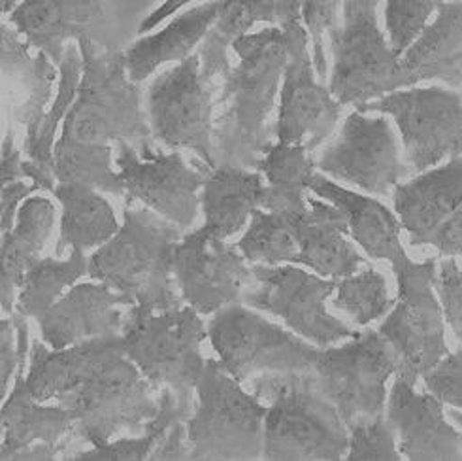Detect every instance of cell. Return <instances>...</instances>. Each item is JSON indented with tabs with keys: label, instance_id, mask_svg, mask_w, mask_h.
Here are the masks:
<instances>
[{
	"label": "cell",
	"instance_id": "obj_1",
	"mask_svg": "<svg viewBox=\"0 0 462 461\" xmlns=\"http://www.w3.org/2000/svg\"><path fill=\"white\" fill-rule=\"evenodd\" d=\"M238 57L217 95L214 118V166L257 171L272 148L270 116L276 108L287 65L283 31L274 25L235 42Z\"/></svg>",
	"mask_w": 462,
	"mask_h": 461
},
{
	"label": "cell",
	"instance_id": "obj_2",
	"mask_svg": "<svg viewBox=\"0 0 462 461\" xmlns=\"http://www.w3.org/2000/svg\"><path fill=\"white\" fill-rule=\"evenodd\" d=\"M183 237L181 227L127 197L123 227L89 258V277L127 296L140 308H178L183 299L172 259Z\"/></svg>",
	"mask_w": 462,
	"mask_h": 461
},
{
	"label": "cell",
	"instance_id": "obj_3",
	"mask_svg": "<svg viewBox=\"0 0 462 461\" xmlns=\"http://www.w3.org/2000/svg\"><path fill=\"white\" fill-rule=\"evenodd\" d=\"M249 386L268 407L264 459H346L351 431L315 371L266 372L254 376Z\"/></svg>",
	"mask_w": 462,
	"mask_h": 461
},
{
	"label": "cell",
	"instance_id": "obj_4",
	"mask_svg": "<svg viewBox=\"0 0 462 461\" xmlns=\"http://www.w3.org/2000/svg\"><path fill=\"white\" fill-rule=\"evenodd\" d=\"M78 46L83 72L78 97L62 121V133L83 142H131L136 150L153 146L140 83L127 72L125 50L100 48L88 36L79 38Z\"/></svg>",
	"mask_w": 462,
	"mask_h": 461
},
{
	"label": "cell",
	"instance_id": "obj_5",
	"mask_svg": "<svg viewBox=\"0 0 462 461\" xmlns=\"http://www.w3.org/2000/svg\"><path fill=\"white\" fill-rule=\"evenodd\" d=\"M382 0H346L340 25L328 33L332 71L328 89L344 107L359 108L410 88L401 55L380 27Z\"/></svg>",
	"mask_w": 462,
	"mask_h": 461
},
{
	"label": "cell",
	"instance_id": "obj_6",
	"mask_svg": "<svg viewBox=\"0 0 462 461\" xmlns=\"http://www.w3.org/2000/svg\"><path fill=\"white\" fill-rule=\"evenodd\" d=\"M121 337L127 358L159 390L172 388L181 403L197 407V384L206 367L202 343L208 337L200 312L189 305L164 312L134 305Z\"/></svg>",
	"mask_w": 462,
	"mask_h": 461
},
{
	"label": "cell",
	"instance_id": "obj_7",
	"mask_svg": "<svg viewBox=\"0 0 462 461\" xmlns=\"http://www.w3.org/2000/svg\"><path fill=\"white\" fill-rule=\"evenodd\" d=\"M159 388L125 353L112 352L81 386L59 397L74 414V431L91 447L106 445L125 433L138 435L159 412Z\"/></svg>",
	"mask_w": 462,
	"mask_h": 461
},
{
	"label": "cell",
	"instance_id": "obj_8",
	"mask_svg": "<svg viewBox=\"0 0 462 461\" xmlns=\"http://www.w3.org/2000/svg\"><path fill=\"white\" fill-rule=\"evenodd\" d=\"M268 407L242 390L221 362L206 360L197 407L187 424L189 459H259Z\"/></svg>",
	"mask_w": 462,
	"mask_h": 461
},
{
	"label": "cell",
	"instance_id": "obj_9",
	"mask_svg": "<svg viewBox=\"0 0 462 461\" xmlns=\"http://www.w3.org/2000/svg\"><path fill=\"white\" fill-rule=\"evenodd\" d=\"M391 265L398 296L377 331L396 353V376L415 386L451 352L446 341L444 308L436 293L438 261L429 258L417 263L404 254Z\"/></svg>",
	"mask_w": 462,
	"mask_h": 461
},
{
	"label": "cell",
	"instance_id": "obj_10",
	"mask_svg": "<svg viewBox=\"0 0 462 461\" xmlns=\"http://www.w3.org/2000/svg\"><path fill=\"white\" fill-rule=\"evenodd\" d=\"M278 27L285 36L287 65L280 89L276 136L278 142L304 146L313 154L332 136L344 104L330 93L315 71L300 0H278Z\"/></svg>",
	"mask_w": 462,
	"mask_h": 461
},
{
	"label": "cell",
	"instance_id": "obj_11",
	"mask_svg": "<svg viewBox=\"0 0 462 461\" xmlns=\"http://www.w3.org/2000/svg\"><path fill=\"white\" fill-rule=\"evenodd\" d=\"M221 88L202 72L199 52L157 74L145 97L153 138L168 148L193 152L214 169V118Z\"/></svg>",
	"mask_w": 462,
	"mask_h": 461
},
{
	"label": "cell",
	"instance_id": "obj_12",
	"mask_svg": "<svg viewBox=\"0 0 462 461\" xmlns=\"http://www.w3.org/2000/svg\"><path fill=\"white\" fill-rule=\"evenodd\" d=\"M313 371L349 429L387 416V382L398 372V362L380 331L359 333L344 346L321 348Z\"/></svg>",
	"mask_w": 462,
	"mask_h": 461
},
{
	"label": "cell",
	"instance_id": "obj_13",
	"mask_svg": "<svg viewBox=\"0 0 462 461\" xmlns=\"http://www.w3.org/2000/svg\"><path fill=\"white\" fill-rule=\"evenodd\" d=\"M208 339L238 382H249L266 372L313 371L321 350L240 303L214 314L208 324Z\"/></svg>",
	"mask_w": 462,
	"mask_h": 461
},
{
	"label": "cell",
	"instance_id": "obj_14",
	"mask_svg": "<svg viewBox=\"0 0 462 461\" xmlns=\"http://www.w3.org/2000/svg\"><path fill=\"white\" fill-rule=\"evenodd\" d=\"M356 110L389 116L415 174L462 155V91L448 86L396 89Z\"/></svg>",
	"mask_w": 462,
	"mask_h": 461
},
{
	"label": "cell",
	"instance_id": "obj_15",
	"mask_svg": "<svg viewBox=\"0 0 462 461\" xmlns=\"http://www.w3.org/2000/svg\"><path fill=\"white\" fill-rule=\"evenodd\" d=\"M401 142L389 116L355 108L338 136L315 157V166L323 174L361 187L366 193L387 197L398 183L415 174Z\"/></svg>",
	"mask_w": 462,
	"mask_h": 461
},
{
	"label": "cell",
	"instance_id": "obj_16",
	"mask_svg": "<svg viewBox=\"0 0 462 461\" xmlns=\"http://www.w3.org/2000/svg\"><path fill=\"white\" fill-rule=\"evenodd\" d=\"M334 291L336 280H323L292 265H254V282L242 303L274 314L306 341L327 348L359 334L328 314L325 301Z\"/></svg>",
	"mask_w": 462,
	"mask_h": 461
},
{
	"label": "cell",
	"instance_id": "obj_17",
	"mask_svg": "<svg viewBox=\"0 0 462 461\" xmlns=\"http://www.w3.org/2000/svg\"><path fill=\"white\" fill-rule=\"evenodd\" d=\"M117 173L127 197L140 201L183 230L199 218V192L212 166L183 159L180 152L164 154L155 146L136 150L131 142H117Z\"/></svg>",
	"mask_w": 462,
	"mask_h": 461
},
{
	"label": "cell",
	"instance_id": "obj_18",
	"mask_svg": "<svg viewBox=\"0 0 462 461\" xmlns=\"http://www.w3.org/2000/svg\"><path fill=\"white\" fill-rule=\"evenodd\" d=\"M174 278L181 299L200 314L244 301L254 282V265L223 237L200 227L187 233L174 248Z\"/></svg>",
	"mask_w": 462,
	"mask_h": 461
},
{
	"label": "cell",
	"instance_id": "obj_19",
	"mask_svg": "<svg viewBox=\"0 0 462 461\" xmlns=\"http://www.w3.org/2000/svg\"><path fill=\"white\" fill-rule=\"evenodd\" d=\"M8 24L32 50L44 52L59 67L67 46L83 36L100 48H119L104 0H21Z\"/></svg>",
	"mask_w": 462,
	"mask_h": 461
},
{
	"label": "cell",
	"instance_id": "obj_20",
	"mask_svg": "<svg viewBox=\"0 0 462 461\" xmlns=\"http://www.w3.org/2000/svg\"><path fill=\"white\" fill-rule=\"evenodd\" d=\"M134 303L106 284L72 286L36 318L42 341L60 350L100 337L121 334Z\"/></svg>",
	"mask_w": 462,
	"mask_h": 461
},
{
	"label": "cell",
	"instance_id": "obj_21",
	"mask_svg": "<svg viewBox=\"0 0 462 461\" xmlns=\"http://www.w3.org/2000/svg\"><path fill=\"white\" fill-rule=\"evenodd\" d=\"M387 418L404 459L462 461V431L448 422L444 403L430 391H417L396 376L387 400Z\"/></svg>",
	"mask_w": 462,
	"mask_h": 461
},
{
	"label": "cell",
	"instance_id": "obj_22",
	"mask_svg": "<svg viewBox=\"0 0 462 461\" xmlns=\"http://www.w3.org/2000/svg\"><path fill=\"white\" fill-rule=\"evenodd\" d=\"M3 40V110L10 123L25 129L29 140L36 135L42 119L55 99L57 65L44 53L27 44L10 24L0 25Z\"/></svg>",
	"mask_w": 462,
	"mask_h": 461
},
{
	"label": "cell",
	"instance_id": "obj_23",
	"mask_svg": "<svg viewBox=\"0 0 462 461\" xmlns=\"http://www.w3.org/2000/svg\"><path fill=\"white\" fill-rule=\"evenodd\" d=\"M394 212L411 246H429L430 237L462 208V155L398 183Z\"/></svg>",
	"mask_w": 462,
	"mask_h": 461
},
{
	"label": "cell",
	"instance_id": "obj_24",
	"mask_svg": "<svg viewBox=\"0 0 462 461\" xmlns=\"http://www.w3.org/2000/svg\"><path fill=\"white\" fill-rule=\"evenodd\" d=\"M308 206L302 214H289L300 248V265L332 280L351 277L368 265L347 240L349 220L338 206L310 195Z\"/></svg>",
	"mask_w": 462,
	"mask_h": 461
},
{
	"label": "cell",
	"instance_id": "obj_25",
	"mask_svg": "<svg viewBox=\"0 0 462 461\" xmlns=\"http://www.w3.org/2000/svg\"><path fill=\"white\" fill-rule=\"evenodd\" d=\"M76 420L70 409L62 405H44L36 401L27 390L25 376H17L12 391L3 405V445L0 459L15 461V457L36 445H67L88 450L89 447L74 431Z\"/></svg>",
	"mask_w": 462,
	"mask_h": 461
},
{
	"label": "cell",
	"instance_id": "obj_26",
	"mask_svg": "<svg viewBox=\"0 0 462 461\" xmlns=\"http://www.w3.org/2000/svg\"><path fill=\"white\" fill-rule=\"evenodd\" d=\"M195 407L178 400L172 388L159 390V412L140 437H121L79 452L78 461H181L189 459L187 424Z\"/></svg>",
	"mask_w": 462,
	"mask_h": 461
},
{
	"label": "cell",
	"instance_id": "obj_27",
	"mask_svg": "<svg viewBox=\"0 0 462 461\" xmlns=\"http://www.w3.org/2000/svg\"><path fill=\"white\" fill-rule=\"evenodd\" d=\"M123 348L121 334L100 337L69 348L53 350L40 339H32L25 384L40 403L57 401L74 391L116 350Z\"/></svg>",
	"mask_w": 462,
	"mask_h": 461
},
{
	"label": "cell",
	"instance_id": "obj_28",
	"mask_svg": "<svg viewBox=\"0 0 462 461\" xmlns=\"http://www.w3.org/2000/svg\"><path fill=\"white\" fill-rule=\"evenodd\" d=\"M401 61L410 88L439 81L462 91V0H444Z\"/></svg>",
	"mask_w": 462,
	"mask_h": 461
},
{
	"label": "cell",
	"instance_id": "obj_29",
	"mask_svg": "<svg viewBox=\"0 0 462 461\" xmlns=\"http://www.w3.org/2000/svg\"><path fill=\"white\" fill-rule=\"evenodd\" d=\"M310 190L340 208L349 220L351 239L359 242L370 258L393 263L406 254L401 240V218L380 201L349 192L323 174L311 176Z\"/></svg>",
	"mask_w": 462,
	"mask_h": 461
},
{
	"label": "cell",
	"instance_id": "obj_30",
	"mask_svg": "<svg viewBox=\"0 0 462 461\" xmlns=\"http://www.w3.org/2000/svg\"><path fill=\"white\" fill-rule=\"evenodd\" d=\"M223 0H209L176 15L162 31L142 36L125 50L127 72L142 83L168 62H180L193 55L216 24Z\"/></svg>",
	"mask_w": 462,
	"mask_h": 461
},
{
	"label": "cell",
	"instance_id": "obj_31",
	"mask_svg": "<svg viewBox=\"0 0 462 461\" xmlns=\"http://www.w3.org/2000/svg\"><path fill=\"white\" fill-rule=\"evenodd\" d=\"M264 176L240 166H214L200 193L204 227L230 239L242 230L255 211L263 208Z\"/></svg>",
	"mask_w": 462,
	"mask_h": 461
},
{
	"label": "cell",
	"instance_id": "obj_32",
	"mask_svg": "<svg viewBox=\"0 0 462 461\" xmlns=\"http://www.w3.org/2000/svg\"><path fill=\"white\" fill-rule=\"evenodd\" d=\"M55 225V206L46 197H29L19 208L14 229L3 237V277L0 306L3 314L15 310L19 286L25 272L42 259Z\"/></svg>",
	"mask_w": 462,
	"mask_h": 461
},
{
	"label": "cell",
	"instance_id": "obj_33",
	"mask_svg": "<svg viewBox=\"0 0 462 461\" xmlns=\"http://www.w3.org/2000/svg\"><path fill=\"white\" fill-rule=\"evenodd\" d=\"M83 72V59L78 42H70L59 65V81L51 107L42 119L36 135L23 140V161L25 176L36 185V190L53 192L57 185L55 176V135L59 125L65 121L69 110L78 97L79 81Z\"/></svg>",
	"mask_w": 462,
	"mask_h": 461
},
{
	"label": "cell",
	"instance_id": "obj_34",
	"mask_svg": "<svg viewBox=\"0 0 462 461\" xmlns=\"http://www.w3.org/2000/svg\"><path fill=\"white\" fill-rule=\"evenodd\" d=\"M98 190L86 183L59 182L51 192L62 206V220L55 256L62 258L67 249H95L106 244L121 229L114 208Z\"/></svg>",
	"mask_w": 462,
	"mask_h": 461
},
{
	"label": "cell",
	"instance_id": "obj_35",
	"mask_svg": "<svg viewBox=\"0 0 462 461\" xmlns=\"http://www.w3.org/2000/svg\"><path fill=\"white\" fill-rule=\"evenodd\" d=\"M278 0H223L216 24L199 46L202 72L223 86L230 72L228 50L257 24L278 25Z\"/></svg>",
	"mask_w": 462,
	"mask_h": 461
},
{
	"label": "cell",
	"instance_id": "obj_36",
	"mask_svg": "<svg viewBox=\"0 0 462 461\" xmlns=\"http://www.w3.org/2000/svg\"><path fill=\"white\" fill-rule=\"evenodd\" d=\"M315 157L304 146L274 142L259 163L264 176L263 211L276 214H302L308 211L310 180L315 174Z\"/></svg>",
	"mask_w": 462,
	"mask_h": 461
},
{
	"label": "cell",
	"instance_id": "obj_37",
	"mask_svg": "<svg viewBox=\"0 0 462 461\" xmlns=\"http://www.w3.org/2000/svg\"><path fill=\"white\" fill-rule=\"evenodd\" d=\"M86 275H89V259L81 249H72L69 259L62 261L42 258L25 272L15 310L27 318H38Z\"/></svg>",
	"mask_w": 462,
	"mask_h": 461
},
{
	"label": "cell",
	"instance_id": "obj_38",
	"mask_svg": "<svg viewBox=\"0 0 462 461\" xmlns=\"http://www.w3.org/2000/svg\"><path fill=\"white\" fill-rule=\"evenodd\" d=\"M57 182H76L102 193L123 195L125 183L112 166L110 144L83 142L62 133L53 150Z\"/></svg>",
	"mask_w": 462,
	"mask_h": 461
},
{
	"label": "cell",
	"instance_id": "obj_39",
	"mask_svg": "<svg viewBox=\"0 0 462 461\" xmlns=\"http://www.w3.org/2000/svg\"><path fill=\"white\" fill-rule=\"evenodd\" d=\"M236 246L251 265H300V248L289 214L255 211Z\"/></svg>",
	"mask_w": 462,
	"mask_h": 461
},
{
	"label": "cell",
	"instance_id": "obj_40",
	"mask_svg": "<svg viewBox=\"0 0 462 461\" xmlns=\"http://www.w3.org/2000/svg\"><path fill=\"white\" fill-rule=\"evenodd\" d=\"M394 303L396 299L391 297L385 275L370 265L336 282V296L332 299L334 308L346 312L361 327L387 316Z\"/></svg>",
	"mask_w": 462,
	"mask_h": 461
},
{
	"label": "cell",
	"instance_id": "obj_41",
	"mask_svg": "<svg viewBox=\"0 0 462 461\" xmlns=\"http://www.w3.org/2000/svg\"><path fill=\"white\" fill-rule=\"evenodd\" d=\"M444 0H385V33L391 48L404 52L421 36Z\"/></svg>",
	"mask_w": 462,
	"mask_h": 461
},
{
	"label": "cell",
	"instance_id": "obj_42",
	"mask_svg": "<svg viewBox=\"0 0 462 461\" xmlns=\"http://www.w3.org/2000/svg\"><path fill=\"white\" fill-rule=\"evenodd\" d=\"M351 441L346 459L349 461H401L398 438L389 418L365 422L349 429Z\"/></svg>",
	"mask_w": 462,
	"mask_h": 461
},
{
	"label": "cell",
	"instance_id": "obj_43",
	"mask_svg": "<svg viewBox=\"0 0 462 461\" xmlns=\"http://www.w3.org/2000/svg\"><path fill=\"white\" fill-rule=\"evenodd\" d=\"M346 0H300L302 19L311 40V55L318 76L328 78V61L325 53V36L340 25Z\"/></svg>",
	"mask_w": 462,
	"mask_h": 461
},
{
	"label": "cell",
	"instance_id": "obj_44",
	"mask_svg": "<svg viewBox=\"0 0 462 461\" xmlns=\"http://www.w3.org/2000/svg\"><path fill=\"white\" fill-rule=\"evenodd\" d=\"M427 391L444 405L462 410V348L449 352L427 374H423Z\"/></svg>",
	"mask_w": 462,
	"mask_h": 461
},
{
	"label": "cell",
	"instance_id": "obj_45",
	"mask_svg": "<svg viewBox=\"0 0 462 461\" xmlns=\"http://www.w3.org/2000/svg\"><path fill=\"white\" fill-rule=\"evenodd\" d=\"M436 293L444 308L446 324L462 344V268L455 258H446L438 265Z\"/></svg>",
	"mask_w": 462,
	"mask_h": 461
},
{
	"label": "cell",
	"instance_id": "obj_46",
	"mask_svg": "<svg viewBox=\"0 0 462 461\" xmlns=\"http://www.w3.org/2000/svg\"><path fill=\"white\" fill-rule=\"evenodd\" d=\"M17 376H27V371L21 367V353L17 344V329L12 314H5L0 320V395L8 397L10 386Z\"/></svg>",
	"mask_w": 462,
	"mask_h": 461
},
{
	"label": "cell",
	"instance_id": "obj_47",
	"mask_svg": "<svg viewBox=\"0 0 462 461\" xmlns=\"http://www.w3.org/2000/svg\"><path fill=\"white\" fill-rule=\"evenodd\" d=\"M36 190L34 183H25V180H15L3 185V197H0V233L8 235L15 225L19 208L25 199L31 197V193Z\"/></svg>",
	"mask_w": 462,
	"mask_h": 461
},
{
	"label": "cell",
	"instance_id": "obj_48",
	"mask_svg": "<svg viewBox=\"0 0 462 461\" xmlns=\"http://www.w3.org/2000/svg\"><path fill=\"white\" fill-rule=\"evenodd\" d=\"M429 246H434L444 258H462V208L436 230Z\"/></svg>",
	"mask_w": 462,
	"mask_h": 461
},
{
	"label": "cell",
	"instance_id": "obj_49",
	"mask_svg": "<svg viewBox=\"0 0 462 461\" xmlns=\"http://www.w3.org/2000/svg\"><path fill=\"white\" fill-rule=\"evenodd\" d=\"M0 182L10 183L15 180H23L25 171H23V150L17 148L15 144V133L14 127L6 129V135L3 136V146H0Z\"/></svg>",
	"mask_w": 462,
	"mask_h": 461
},
{
	"label": "cell",
	"instance_id": "obj_50",
	"mask_svg": "<svg viewBox=\"0 0 462 461\" xmlns=\"http://www.w3.org/2000/svg\"><path fill=\"white\" fill-rule=\"evenodd\" d=\"M193 0H164V3L155 10L152 12L150 15H145V19L140 24L138 27V33L140 34H145L150 31H155V27H159L162 21H166L171 15L178 14L181 8H185L187 5H191Z\"/></svg>",
	"mask_w": 462,
	"mask_h": 461
},
{
	"label": "cell",
	"instance_id": "obj_51",
	"mask_svg": "<svg viewBox=\"0 0 462 461\" xmlns=\"http://www.w3.org/2000/svg\"><path fill=\"white\" fill-rule=\"evenodd\" d=\"M19 5L21 0H0V12H3V17L10 15Z\"/></svg>",
	"mask_w": 462,
	"mask_h": 461
},
{
	"label": "cell",
	"instance_id": "obj_52",
	"mask_svg": "<svg viewBox=\"0 0 462 461\" xmlns=\"http://www.w3.org/2000/svg\"><path fill=\"white\" fill-rule=\"evenodd\" d=\"M449 416H451V420H455V424L458 426V429L462 431V410L453 409V410H449Z\"/></svg>",
	"mask_w": 462,
	"mask_h": 461
}]
</instances>
